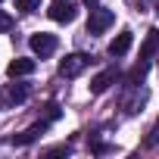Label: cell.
<instances>
[{
  "mask_svg": "<svg viewBox=\"0 0 159 159\" xmlns=\"http://www.w3.org/2000/svg\"><path fill=\"white\" fill-rule=\"evenodd\" d=\"M156 140H159V128H153V131H150V137H147V147H153Z\"/></svg>",
  "mask_w": 159,
  "mask_h": 159,
  "instance_id": "14",
  "label": "cell"
},
{
  "mask_svg": "<svg viewBox=\"0 0 159 159\" xmlns=\"http://www.w3.org/2000/svg\"><path fill=\"white\" fill-rule=\"evenodd\" d=\"M10 28H13V16L0 10V34H3V31H10Z\"/></svg>",
  "mask_w": 159,
  "mask_h": 159,
  "instance_id": "13",
  "label": "cell"
},
{
  "mask_svg": "<svg viewBox=\"0 0 159 159\" xmlns=\"http://www.w3.org/2000/svg\"><path fill=\"white\" fill-rule=\"evenodd\" d=\"M131 41H134V38H131V31H122V34L109 44V53H112V56H125V53L131 50Z\"/></svg>",
  "mask_w": 159,
  "mask_h": 159,
  "instance_id": "8",
  "label": "cell"
},
{
  "mask_svg": "<svg viewBox=\"0 0 159 159\" xmlns=\"http://www.w3.org/2000/svg\"><path fill=\"white\" fill-rule=\"evenodd\" d=\"M25 97H28V88H25V84H19V88L13 84V88H10V103H22Z\"/></svg>",
  "mask_w": 159,
  "mask_h": 159,
  "instance_id": "11",
  "label": "cell"
},
{
  "mask_svg": "<svg viewBox=\"0 0 159 159\" xmlns=\"http://www.w3.org/2000/svg\"><path fill=\"white\" fill-rule=\"evenodd\" d=\"M31 72H34V59H22L19 56V59H13L7 66V75L10 78H22V75H31Z\"/></svg>",
  "mask_w": 159,
  "mask_h": 159,
  "instance_id": "6",
  "label": "cell"
},
{
  "mask_svg": "<svg viewBox=\"0 0 159 159\" xmlns=\"http://www.w3.org/2000/svg\"><path fill=\"white\" fill-rule=\"evenodd\" d=\"M88 56L84 53H72V56H66L62 62H59V75H66V78H75V75H81L84 69H88Z\"/></svg>",
  "mask_w": 159,
  "mask_h": 159,
  "instance_id": "1",
  "label": "cell"
},
{
  "mask_svg": "<svg viewBox=\"0 0 159 159\" xmlns=\"http://www.w3.org/2000/svg\"><path fill=\"white\" fill-rule=\"evenodd\" d=\"M38 3H41V0H16V10H22V13H34Z\"/></svg>",
  "mask_w": 159,
  "mask_h": 159,
  "instance_id": "12",
  "label": "cell"
},
{
  "mask_svg": "<svg viewBox=\"0 0 159 159\" xmlns=\"http://www.w3.org/2000/svg\"><path fill=\"white\" fill-rule=\"evenodd\" d=\"M47 125H50V119H44V122L31 125V128H28L25 134H19V137H16V143H31V140H38V137H41V134L47 131Z\"/></svg>",
  "mask_w": 159,
  "mask_h": 159,
  "instance_id": "9",
  "label": "cell"
},
{
  "mask_svg": "<svg viewBox=\"0 0 159 159\" xmlns=\"http://www.w3.org/2000/svg\"><path fill=\"white\" fill-rule=\"evenodd\" d=\"M50 19L53 22H72L75 19V3H69V0H53L50 3Z\"/></svg>",
  "mask_w": 159,
  "mask_h": 159,
  "instance_id": "4",
  "label": "cell"
},
{
  "mask_svg": "<svg viewBox=\"0 0 159 159\" xmlns=\"http://www.w3.org/2000/svg\"><path fill=\"white\" fill-rule=\"evenodd\" d=\"M143 75H147V62L140 59V66H134V69H131V75H128V84H131V88H137V84L143 81Z\"/></svg>",
  "mask_w": 159,
  "mask_h": 159,
  "instance_id": "10",
  "label": "cell"
},
{
  "mask_svg": "<svg viewBox=\"0 0 159 159\" xmlns=\"http://www.w3.org/2000/svg\"><path fill=\"white\" fill-rule=\"evenodd\" d=\"M84 3H97V0H84Z\"/></svg>",
  "mask_w": 159,
  "mask_h": 159,
  "instance_id": "15",
  "label": "cell"
},
{
  "mask_svg": "<svg viewBox=\"0 0 159 159\" xmlns=\"http://www.w3.org/2000/svg\"><path fill=\"white\" fill-rule=\"evenodd\" d=\"M156 50H159V28L147 31V41H143V47H140V59H143V62H147V59H153V56H156Z\"/></svg>",
  "mask_w": 159,
  "mask_h": 159,
  "instance_id": "7",
  "label": "cell"
},
{
  "mask_svg": "<svg viewBox=\"0 0 159 159\" xmlns=\"http://www.w3.org/2000/svg\"><path fill=\"white\" fill-rule=\"evenodd\" d=\"M116 22V16H112V10H91V19H88V31L91 34H100V31H106L109 25Z\"/></svg>",
  "mask_w": 159,
  "mask_h": 159,
  "instance_id": "2",
  "label": "cell"
},
{
  "mask_svg": "<svg viewBox=\"0 0 159 159\" xmlns=\"http://www.w3.org/2000/svg\"><path fill=\"white\" fill-rule=\"evenodd\" d=\"M156 13H159V0H156Z\"/></svg>",
  "mask_w": 159,
  "mask_h": 159,
  "instance_id": "16",
  "label": "cell"
},
{
  "mask_svg": "<svg viewBox=\"0 0 159 159\" xmlns=\"http://www.w3.org/2000/svg\"><path fill=\"white\" fill-rule=\"evenodd\" d=\"M116 75H119L116 69H106V72L94 75V78H91V94H103V91H106V88L116 81Z\"/></svg>",
  "mask_w": 159,
  "mask_h": 159,
  "instance_id": "5",
  "label": "cell"
},
{
  "mask_svg": "<svg viewBox=\"0 0 159 159\" xmlns=\"http://www.w3.org/2000/svg\"><path fill=\"white\" fill-rule=\"evenodd\" d=\"M31 50L38 53V56H50V53H56V34H47V31H38V34H31Z\"/></svg>",
  "mask_w": 159,
  "mask_h": 159,
  "instance_id": "3",
  "label": "cell"
}]
</instances>
